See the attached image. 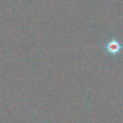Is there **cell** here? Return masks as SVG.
Returning a JSON list of instances; mask_svg holds the SVG:
<instances>
[{
	"instance_id": "obj_1",
	"label": "cell",
	"mask_w": 123,
	"mask_h": 123,
	"mask_svg": "<svg viewBox=\"0 0 123 123\" xmlns=\"http://www.w3.org/2000/svg\"><path fill=\"white\" fill-rule=\"evenodd\" d=\"M105 48L108 53L115 56L123 49V44L120 43L117 38L114 37L111 40L105 44Z\"/></svg>"
}]
</instances>
